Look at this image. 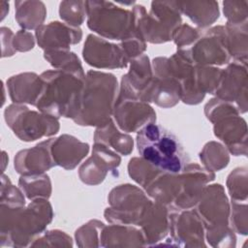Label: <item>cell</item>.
Wrapping results in <instances>:
<instances>
[{
    "instance_id": "18",
    "label": "cell",
    "mask_w": 248,
    "mask_h": 248,
    "mask_svg": "<svg viewBox=\"0 0 248 248\" xmlns=\"http://www.w3.org/2000/svg\"><path fill=\"white\" fill-rule=\"evenodd\" d=\"M130 70L121 78L119 94L150 103V91L153 81L152 65L146 54L130 61Z\"/></svg>"
},
{
    "instance_id": "1",
    "label": "cell",
    "mask_w": 248,
    "mask_h": 248,
    "mask_svg": "<svg viewBox=\"0 0 248 248\" xmlns=\"http://www.w3.org/2000/svg\"><path fill=\"white\" fill-rule=\"evenodd\" d=\"M53 217L47 199H36L24 205L0 204L1 247H27L44 233Z\"/></svg>"
},
{
    "instance_id": "9",
    "label": "cell",
    "mask_w": 248,
    "mask_h": 248,
    "mask_svg": "<svg viewBox=\"0 0 248 248\" xmlns=\"http://www.w3.org/2000/svg\"><path fill=\"white\" fill-rule=\"evenodd\" d=\"M5 121L14 134L23 141H34L50 137L60 129L57 118L41 111L31 110L24 105L12 104L5 108Z\"/></svg>"
},
{
    "instance_id": "43",
    "label": "cell",
    "mask_w": 248,
    "mask_h": 248,
    "mask_svg": "<svg viewBox=\"0 0 248 248\" xmlns=\"http://www.w3.org/2000/svg\"><path fill=\"white\" fill-rule=\"evenodd\" d=\"M247 1H224V15L230 23H241L247 21Z\"/></svg>"
},
{
    "instance_id": "13",
    "label": "cell",
    "mask_w": 248,
    "mask_h": 248,
    "mask_svg": "<svg viewBox=\"0 0 248 248\" xmlns=\"http://www.w3.org/2000/svg\"><path fill=\"white\" fill-rule=\"evenodd\" d=\"M112 115L125 133L138 132L149 123H155L156 112L146 102L118 93Z\"/></svg>"
},
{
    "instance_id": "10",
    "label": "cell",
    "mask_w": 248,
    "mask_h": 248,
    "mask_svg": "<svg viewBox=\"0 0 248 248\" xmlns=\"http://www.w3.org/2000/svg\"><path fill=\"white\" fill-rule=\"evenodd\" d=\"M109 207L104 215L110 224L139 226L150 200L137 186L122 184L114 187L108 195Z\"/></svg>"
},
{
    "instance_id": "19",
    "label": "cell",
    "mask_w": 248,
    "mask_h": 248,
    "mask_svg": "<svg viewBox=\"0 0 248 248\" xmlns=\"http://www.w3.org/2000/svg\"><path fill=\"white\" fill-rule=\"evenodd\" d=\"M153 81L150 91V103L161 108L174 107L180 100L178 83L168 67V57H157L152 61Z\"/></svg>"
},
{
    "instance_id": "15",
    "label": "cell",
    "mask_w": 248,
    "mask_h": 248,
    "mask_svg": "<svg viewBox=\"0 0 248 248\" xmlns=\"http://www.w3.org/2000/svg\"><path fill=\"white\" fill-rule=\"evenodd\" d=\"M85 62L98 69H123L129 60L119 45H114L93 34H89L82 49Z\"/></svg>"
},
{
    "instance_id": "25",
    "label": "cell",
    "mask_w": 248,
    "mask_h": 248,
    "mask_svg": "<svg viewBox=\"0 0 248 248\" xmlns=\"http://www.w3.org/2000/svg\"><path fill=\"white\" fill-rule=\"evenodd\" d=\"M7 87L14 104H29L36 107L43 81L35 73H22L11 77L7 80Z\"/></svg>"
},
{
    "instance_id": "24",
    "label": "cell",
    "mask_w": 248,
    "mask_h": 248,
    "mask_svg": "<svg viewBox=\"0 0 248 248\" xmlns=\"http://www.w3.org/2000/svg\"><path fill=\"white\" fill-rule=\"evenodd\" d=\"M15 169L21 175L41 174L55 167L51 159L47 140L34 147L20 150L15 156Z\"/></svg>"
},
{
    "instance_id": "28",
    "label": "cell",
    "mask_w": 248,
    "mask_h": 248,
    "mask_svg": "<svg viewBox=\"0 0 248 248\" xmlns=\"http://www.w3.org/2000/svg\"><path fill=\"white\" fill-rule=\"evenodd\" d=\"M177 6L181 14L201 28L208 27L219 17L216 1H177Z\"/></svg>"
},
{
    "instance_id": "35",
    "label": "cell",
    "mask_w": 248,
    "mask_h": 248,
    "mask_svg": "<svg viewBox=\"0 0 248 248\" xmlns=\"http://www.w3.org/2000/svg\"><path fill=\"white\" fill-rule=\"evenodd\" d=\"M222 69L212 66H196V81L199 90L203 93L215 94L221 81Z\"/></svg>"
},
{
    "instance_id": "3",
    "label": "cell",
    "mask_w": 248,
    "mask_h": 248,
    "mask_svg": "<svg viewBox=\"0 0 248 248\" xmlns=\"http://www.w3.org/2000/svg\"><path fill=\"white\" fill-rule=\"evenodd\" d=\"M43 87L36 108L39 111L59 119H73L78 111L85 74L66 70H48L40 75Z\"/></svg>"
},
{
    "instance_id": "30",
    "label": "cell",
    "mask_w": 248,
    "mask_h": 248,
    "mask_svg": "<svg viewBox=\"0 0 248 248\" xmlns=\"http://www.w3.org/2000/svg\"><path fill=\"white\" fill-rule=\"evenodd\" d=\"M225 29L231 57L233 61L247 64V21L241 23L227 22Z\"/></svg>"
},
{
    "instance_id": "26",
    "label": "cell",
    "mask_w": 248,
    "mask_h": 248,
    "mask_svg": "<svg viewBox=\"0 0 248 248\" xmlns=\"http://www.w3.org/2000/svg\"><path fill=\"white\" fill-rule=\"evenodd\" d=\"M102 247H130L145 246V241L140 229L133 225L111 224L105 226L100 234Z\"/></svg>"
},
{
    "instance_id": "22",
    "label": "cell",
    "mask_w": 248,
    "mask_h": 248,
    "mask_svg": "<svg viewBox=\"0 0 248 248\" xmlns=\"http://www.w3.org/2000/svg\"><path fill=\"white\" fill-rule=\"evenodd\" d=\"M47 143L54 166L65 170H74L89 152L88 143L67 134L48 139Z\"/></svg>"
},
{
    "instance_id": "39",
    "label": "cell",
    "mask_w": 248,
    "mask_h": 248,
    "mask_svg": "<svg viewBox=\"0 0 248 248\" xmlns=\"http://www.w3.org/2000/svg\"><path fill=\"white\" fill-rule=\"evenodd\" d=\"M232 209H230V222L231 228L233 232H238L240 234L246 235L248 232L247 228V203L244 202L243 203L238 201L232 200Z\"/></svg>"
},
{
    "instance_id": "11",
    "label": "cell",
    "mask_w": 248,
    "mask_h": 248,
    "mask_svg": "<svg viewBox=\"0 0 248 248\" xmlns=\"http://www.w3.org/2000/svg\"><path fill=\"white\" fill-rule=\"evenodd\" d=\"M195 66H222L231 62L225 26L218 25L200 32L197 41L183 49Z\"/></svg>"
},
{
    "instance_id": "46",
    "label": "cell",
    "mask_w": 248,
    "mask_h": 248,
    "mask_svg": "<svg viewBox=\"0 0 248 248\" xmlns=\"http://www.w3.org/2000/svg\"><path fill=\"white\" fill-rule=\"evenodd\" d=\"M14 37L15 34L10 28L2 27L1 28V42H2V57L12 56L16 50L14 47Z\"/></svg>"
},
{
    "instance_id": "31",
    "label": "cell",
    "mask_w": 248,
    "mask_h": 248,
    "mask_svg": "<svg viewBox=\"0 0 248 248\" xmlns=\"http://www.w3.org/2000/svg\"><path fill=\"white\" fill-rule=\"evenodd\" d=\"M18 185L27 199L30 201L36 199H48L51 194V182L49 176L41 174L21 175Z\"/></svg>"
},
{
    "instance_id": "23",
    "label": "cell",
    "mask_w": 248,
    "mask_h": 248,
    "mask_svg": "<svg viewBox=\"0 0 248 248\" xmlns=\"http://www.w3.org/2000/svg\"><path fill=\"white\" fill-rule=\"evenodd\" d=\"M169 214V208L159 202L151 201L147 205L139 224L145 246L156 245L158 241L166 237L170 228Z\"/></svg>"
},
{
    "instance_id": "32",
    "label": "cell",
    "mask_w": 248,
    "mask_h": 248,
    "mask_svg": "<svg viewBox=\"0 0 248 248\" xmlns=\"http://www.w3.org/2000/svg\"><path fill=\"white\" fill-rule=\"evenodd\" d=\"M200 159L204 168L211 171H218L228 166L230 157L227 148L216 141L207 142L200 153Z\"/></svg>"
},
{
    "instance_id": "34",
    "label": "cell",
    "mask_w": 248,
    "mask_h": 248,
    "mask_svg": "<svg viewBox=\"0 0 248 248\" xmlns=\"http://www.w3.org/2000/svg\"><path fill=\"white\" fill-rule=\"evenodd\" d=\"M161 170L148 163L143 158L135 157L130 160L128 173L130 177L140 184L143 189L157 176Z\"/></svg>"
},
{
    "instance_id": "38",
    "label": "cell",
    "mask_w": 248,
    "mask_h": 248,
    "mask_svg": "<svg viewBox=\"0 0 248 248\" xmlns=\"http://www.w3.org/2000/svg\"><path fill=\"white\" fill-rule=\"evenodd\" d=\"M105 227V224L98 220H91L88 223L81 226L76 232L77 244L79 247H99L100 234Z\"/></svg>"
},
{
    "instance_id": "45",
    "label": "cell",
    "mask_w": 248,
    "mask_h": 248,
    "mask_svg": "<svg viewBox=\"0 0 248 248\" xmlns=\"http://www.w3.org/2000/svg\"><path fill=\"white\" fill-rule=\"evenodd\" d=\"M33 35L25 30H19L14 37V47L16 51H28L34 47Z\"/></svg>"
},
{
    "instance_id": "4",
    "label": "cell",
    "mask_w": 248,
    "mask_h": 248,
    "mask_svg": "<svg viewBox=\"0 0 248 248\" xmlns=\"http://www.w3.org/2000/svg\"><path fill=\"white\" fill-rule=\"evenodd\" d=\"M136 143L140 157L161 171L179 173L190 163L178 138L156 123H149L139 130Z\"/></svg>"
},
{
    "instance_id": "20",
    "label": "cell",
    "mask_w": 248,
    "mask_h": 248,
    "mask_svg": "<svg viewBox=\"0 0 248 248\" xmlns=\"http://www.w3.org/2000/svg\"><path fill=\"white\" fill-rule=\"evenodd\" d=\"M121 163L120 156L104 144L94 142L92 155L79 168L80 180L87 185H98L108 171H113Z\"/></svg>"
},
{
    "instance_id": "8",
    "label": "cell",
    "mask_w": 248,
    "mask_h": 248,
    "mask_svg": "<svg viewBox=\"0 0 248 248\" xmlns=\"http://www.w3.org/2000/svg\"><path fill=\"white\" fill-rule=\"evenodd\" d=\"M87 26L108 40L123 41L134 33L133 11L108 1H85Z\"/></svg>"
},
{
    "instance_id": "7",
    "label": "cell",
    "mask_w": 248,
    "mask_h": 248,
    "mask_svg": "<svg viewBox=\"0 0 248 248\" xmlns=\"http://www.w3.org/2000/svg\"><path fill=\"white\" fill-rule=\"evenodd\" d=\"M206 118L213 123L216 138L234 156L247 154V125L237 108L219 98L211 99L204 107Z\"/></svg>"
},
{
    "instance_id": "2",
    "label": "cell",
    "mask_w": 248,
    "mask_h": 248,
    "mask_svg": "<svg viewBox=\"0 0 248 248\" xmlns=\"http://www.w3.org/2000/svg\"><path fill=\"white\" fill-rule=\"evenodd\" d=\"M114 75L90 70L85 75L78 111L73 121L80 126L101 127L111 120L118 96Z\"/></svg>"
},
{
    "instance_id": "33",
    "label": "cell",
    "mask_w": 248,
    "mask_h": 248,
    "mask_svg": "<svg viewBox=\"0 0 248 248\" xmlns=\"http://www.w3.org/2000/svg\"><path fill=\"white\" fill-rule=\"evenodd\" d=\"M45 59L57 70H66L78 74H84L79 58L70 49L45 50Z\"/></svg>"
},
{
    "instance_id": "16",
    "label": "cell",
    "mask_w": 248,
    "mask_h": 248,
    "mask_svg": "<svg viewBox=\"0 0 248 248\" xmlns=\"http://www.w3.org/2000/svg\"><path fill=\"white\" fill-rule=\"evenodd\" d=\"M181 175V190L170 210H184L193 208L198 202L203 188L215 178L214 171L196 163H188Z\"/></svg>"
},
{
    "instance_id": "5",
    "label": "cell",
    "mask_w": 248,
    "mask_h": 248,
    "mask_svg": "<svg viewBox=\"0 0 248 248\" xmlns=\"http://www.w3.org/2000/svg\"><path fill=\"white\" fill-rule=\"evenodd\" d=\"M195 206L208 243L214 247H234L235 235L229 224L231 208L224 187L221 184L206 185Z\"/></svg>"
},
{
    "instance_id": "29",
    "label": "cell",
    "mask_w": 248,
    "mask_h": 248,
    "mask_svg": "<svg viewBox=\"0 0 248 248\" xmlns=\"http://www.w3.org/2000/svg\"><path fill=\"white\" fill-rule=\"evenodd\" d=\"M16 20L23 29H38L43 25L46 9L42 1H16Z\"/></svg>"
},
{
    "instance_id": "41",
    "label": "cell",
    "mask_w": 248,
    "mask_h": 248,
    "mask_svg": "<svg viewBox=\"0 0 248 248\" xmlns=\"http://www.w3.org/2000/svg\"><path fill=\"white\" fill-rule=\"evenodd\" d=\"M73 245L72 238L64 232L55 230L48 231L37 237L34 242L30 245L31 247L36 246H66L71 247Z\"/></svg>"
},
{
    "instance_id": "42",
    "label": "cell",
    "mask_w": 248,
    "mask_h": 248,
    "mask_svg": "<svg viewBox=\"0 0 248 248\" xmlns=\"http://www.w3.org/2000/svg\"><path fill=\"white\" fill-rule=\"evenodd\" d=\"M200 31L184 23L180 24L172 33L171 40L177 46V49L189 48L199 38Z\"/></svg>"
},
{
    "instance_id": "17",
    "label": "cell",
    "mask_w": 248,
    "mask_h": 248,
    "mask_svg": "<svg viewBox=\"0 0 248 248\" xmlns=\"http://www.w3.org/2000/svg\"><path fill=\"white\" fill-rule=\"evenodd\" d=\"M168 67L178 83L180 89V100L187 105H198L203 98L196 81V66L183 49L177 51L168 58Z\"/></svg>"
},
{
    "instance_id": "6",
    "label": "cell",
    "mask_w": 248,
    "mask_h": 248,
    "mask_svg": "<svg viewBox=\"0 0 248 248\" xmlns=\"http://www.w3.org/2000/svg\"><path fill=\"white\" fill-rule=\"evenodd\" d=\"M133 14L137 34L151 44L170 41L173 31L182 21L177 1H153L149 13L144 6L135 5Z\"/></svg>"
},
{
    "instance_id": "21",
    "label": "cell",
    "mask_w": 248,
    "mask_h": 248,
    "mask_svg": "<svg viewBox=\"0 0 248 248\" xmlns=\"http://www.w3.org/2000/svg\"><path fill=\"white\" fill-rule=\"evenodd\" d=\"M36 39L39 46L44 50L70 49L71 45L81 41L82 31L79 27L51 21L36 29Z\"/></svg>"
},
{
    "instance_id": "44",
    "label": "cell",
    "mask_w": 248,
    "mask_h": 248,
    "mask_svg": "<svg viewBox=\"0 0 248 248\" xmlns=\"http://www.w3.org/2000/svg\"><path fill=\"white\" fill-rule=\"evenodd\" d=\"M129 62L134 58L140 56L146 49V43L136 33L129 38L121 41L119 44Z\"/></svg>"
},
{
    "instance_id": "27",
    "label": "cell",
    "mask_w": 248,
    "mask_h": 248,
    "mask_svg": "<svg viewBox=\"0 0 248 248\" xmlns=\"http://www.w3.org/2000/svg\"><path fill=\"white\" fill-rule=\"evenodd\" d=\"M94 142L104 144L124 156L129 155L134 147L132 137L126 133H121L112 119L107 124L97 127L94 134Z\"/></svg>"
},
{
    "instance_id": "12",
    "label": "cell",
    "mask_w": 248,
    "mask_h": 248,
    "mask_svg": "<svg viewBox=\"0 0 248 248\" xmlns=\"http://www.w3.org/2000/svg\"><path fill=\"white\" fill-rule=\"evenodd\" d=\"M169 221V232L174 246H206L204 227L195 209L170 210Z\"/></svg>"
},
{
    "instance_id": "36",
    "label": "cell",
    "mask_w": 248,
    "mask_h": 248,
    "mask_svg": "<svg viewBox=\"0 0 248 248\" xmlns=\"http://www.w3.org/2000/svg\"><path fill=\"white\" fill-rule=\"evenodd\" d=\"M59 16L67 24L78 27L86 17L85 1H62L59 5Z\"/></svg>"
},
{
    "instance_id": "14",
    "label": "cell",
    "mask_w": 248,
    "mask_h": 248,
    "mask_svg": "<svg viewBox=\"0 0 248 248\" xmlns=\"http://www.w3.org/2000/svg\"><path fill=\"white\" fill-rule=\"evenodd\" d=\"M247 64L233 61L223 70L215 94L217 98L233 104L240 113L247 111Z\"/></svg>"
},
{
    "instance_id": "37",
    "label": "cell",
    "mask_w": 248,
    "mask_h": 248,
    "mask_svg": "<svg viewBox=\"0 0 248 248\" xmlns=\"http://www.w3.org/2000/svg\"><path fill=\"white\" fill-rule=\"evenodd\" d=\"M227 187L232 200L238 202L247 201V168L234 169L228 176Z\"/></svg>"
},
{
    "instance_id": "40",
    "label": "cell",
    "mask_w": 248,
    "mask_h": 248,
    "mask_svg": "<svg viewBox=\"0 0 248 248\" xmlns=\"http://www.w3.org/2000/svg\"><path fill=\"white\" fill-rule=\"evenodd\" d=\"M0 204L7 205H25L23 192L14 186L9 177L4 173L1 178V198Z\"/></svg>"
}]
</instances>
